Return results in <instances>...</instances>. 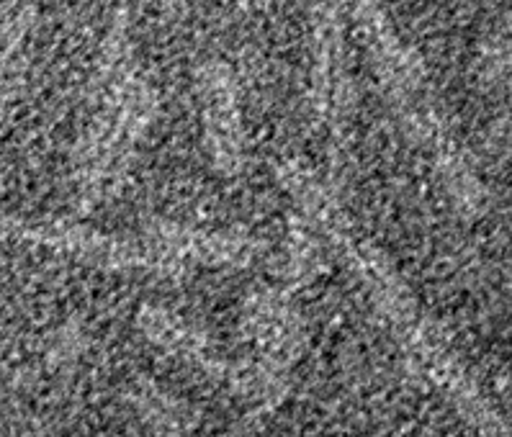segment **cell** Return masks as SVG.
Returning a JSON list of instances; mask_svg holds the SVG:
<instances>
[{
	"mask_svg": "<svg viewBox=\"0 0 512 437\" xmlns=\"http://www.w3.org/2000/svg\"><path fill=\"white\" fill-rule=\"evenodd\" d=\"M137 324L155 348L165 350L183 368L204 378L206 384L255 402L258 381H255L253 360L242 363V360L224 358L204 335H199L183 319L160 306H142L137 314Z\"/></svg>",
	"mask_w": 512,
	"mask_h": 437,
	"instance_id": "obj_3",
	"label": "cell"
},
{
	"mask_svg": "<svg viewBox=\"0 0 512 437\" xmlns=\"http://www.w3.org/2000/svg\"><path fill=\"white\" fill-rule=\"evenodd\" d=\"M19 237L91 268L152 276H183L196 265L247 268L260 252V242L242 234L181 224H157L139 234H111L65 219L57 224L19 227Z\"/></svg>",
	"mask_w": 512,
	"mask_h": 437,
	"instance_id": "obj_2",
	"label": "cell"
},
{
	"mask_svg": "<svg viewBox=\"0 0 512 437\" xmlns=\"http://www.w3.org/2000/svg\"><path fill=\"white\" fill-rule=\"evenodd\" d=\"M204 129L211 162L222 175L232 178L242 170V134L237 103L232 96L227 72L217 67L214 75H206L204 96Z\"/></svg>",
	"mask_w": 512,
	"mask_h": 437,
	"instance_id": "obj_4",
	"label": "cell"
},
{
	"mask_svg": "<svg viewBox=\"0 0 512 437\" xmlns=\"http://www.w3.org/2000/svg\"><path fill=\"white\" fill-rule=\"evenodd\" d=\"M322 229L330 234L335 252L348 265L350 273L358 278L381 317L392 324L399 345L410 353L417 368L430 378V384L476 432V437H510L502 414L484 396L469 368L456 358V353L448 348V342L440 337L435 324L410 294V288L404 286L394 265L381 255L379 247L350 232L348 219L340 214L335 201L327 204Z\"/></svg>",
	"mask_w": 512,
	"mask_h": 437,
	"instance_id": "obj_1",
	"label": "cell"
}]
</instances>
